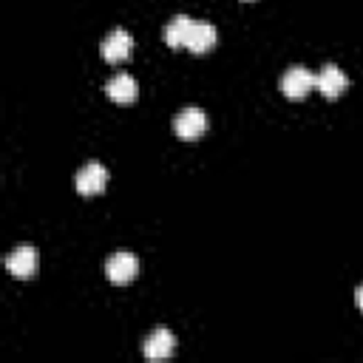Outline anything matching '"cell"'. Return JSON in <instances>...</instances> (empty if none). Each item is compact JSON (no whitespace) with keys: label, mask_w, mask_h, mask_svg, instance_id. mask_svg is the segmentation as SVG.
<instances>
[{"label":"cell","mask_w":363,"mask_h":363,"mask_svg":"<svg viewBox=\"0 0 363 363\" xmlns=\"http://www.w3.org/2000/svg\"><path fill=\"white\" fill-rule=\"evenodd\" d=\"M136 269H139V261H136V255L128 252V250L113 252V255L108 258V264H105V272H108V278H111L113 284H128V281H133V278H136Z\"/></svg>","instance_id":"cell-6"},{"label":"cell","mask_w":363,"mask_h":363,"mask_svg":"<svg viewBox=\"0 0 363 363\" xmlns=\"http://www.w3.org/2000/svg\"><path fill=\"white\" fill-rule=\"evenodd\" d=\"M105 182H108V170H105V164H99V162L82 164V167L77 170V176H74V184H77V190H79L82 196L99 193V190L105 187Z\"/></svg>","instance_id":"cell-4"},{"label":"cell","mask_w":363,"mask_h":363,"mask_svg":"<svg viewBox=\"0 0 363 363\" xmlns=\"http://www.w3.org/2000/svg\"><path fill=\"white\" fill-rule=\"evenodd\" d=\"M105 91H108V96L113 102H133L136 99V79L130 74H113L108 79Z\"/></svg>","instance_id":"cell-10"},{"label":"cell","mask_w":363,"mask_h":363,"mask_svg":"<svg viewBox=\"0 0 363 363\" xmlns=\"http://www.w3.org/2000/svg\"><path fill=\"white\" fill-rule=\"evenodd\" d=\"M190 26H193V20H190L187 14H176V17L164 26V43H167L170 48H182V45L187 43Z\"/></svg>","instance_id":"cell-11"},{"label":"cell","mask_w":363,"mask_h":363,"mask_svg":"<svg viewBox=\"0 0 363 363\" xmlns=\"http://www.w3.org/2000/svg\"><path fill=\"white\" fill-rule=\"evenodd\" d=\"M176 352V337L170 329H156L145 340V357L147 360H167Z\"/></svg>","instance_id":"cell-9"},{"label":"cell","mask_w":363,"mask_h":363,"mask_svg":"<svg viewBox=\"0 0 363 363\" xmlns=\"http://www.w3.org/2000/svg\"><path fill=\"white\" fill-rule=\"evenodd\" d=\"M216 37H218V31H216L213 23H207V20H193L184 48H190L193 54H204V51H210V48L216 45Z\"/></svg>","instance_id":"cell-8"},{"label":"cell","mask_w":363,"mask_h":363,"mask_svg":"<svg viewBox=\"0 0 363 363\" xmlns=\"http://www.w3.org/2000/svg\"><path fill=\"white\" fill-rule=\"evenodd\" d=\"M346 85H349V77H346L335 62H326V65L318 71V77H315V88H318L326 99L340 96V94L346 91Z\"/></svg>","instance_id":"cell-3"},{"label":"cell","mask_w":363,"mask_h":363,"mask_svg":"<svg viewBox=\"0 0 363 363\" xmlns=\"http://www.w3.org/2000/svg\"><path fill=\"white\" fill-rule=\"evenodd\" d=\"M312 88H315V77H312L303 65H292V68H286L284 77H281V91H284V96H289V99H303Z\"/></svg>","instance_id":"cell-2"},{"label":"cell","mask_w":363,"mask_h":363,"mask_svg":"<svg viewBox=\"0 0 363 363\" xmlns=\"http://www.w3.org/2000/svg\"><path fill=\"white\" fill-rule=\"evenodd\" d=\"M354 303H357V309L363 312V284L357 286V292H354Z\"/></svg>","instance_id":"cell-12"},{"label":"cell","mask_w":363,"mask_h":363,"mask_svg":"<svg viewBox=\"0 0 363 363\" xmlns=\"http://www.w3.org/2000/svg\"><path fill=\"white\" fill-rule=\"evenodd\" d=\"M173 128H176V136H179V139L193 142V139H199V136L207 130V113H204L201 108H196V105L182 108V111L176 113V119H173Z\"/></svg>","instance_id":"cell-1"},{"label":"cell","mask_w":363,"mask_h":363,"mask_svg":"<svg viewBox=\"0 0 363 363\" xmlns=\"http://www.w3.org/2000/svg\"><path fill=\"white\" fill-rule=\"evenodd\" d=\"M130 45H133L130 34H128L125 28H113V31L102 40L99 51H102V57H105L108 62H122V60L130 57Z\"/></svg>","instance_id":"cell-7"},{"label":"cell","mask_w":363,"mask_h":363,"mask_svg":"<svg viewBox=\"0 0 363 363\" xmlns=\"http://www.w3.org/2000/svg\"><path fill=\"white\" fill-rule=\"evenodd\" d=\"M6 269L14 275V278H31L37 272V250L23 244V247H14L9 255H6Z\"/></svg>","instance_id":"cell-5"}]
</instances>
